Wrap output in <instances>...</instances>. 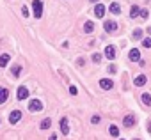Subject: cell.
Returning a JSON list of instances; mask_svg holds the SVG:
<instances>
[{"label": "cell", "instance_id": "8fae6325", "mask_svg": "<svg viewBox=\"0 0 151 140\" xmlns=\"http://www.w3.org/2000/svg\"><path fill=\"white\" fill-rule=\"evenodd\" d=\"M128 57H130L132 62H139V60H140V52H139L137 48H132V50H130V55H128Z\"/></svg>", "mask_w": 151, "mask_h": 140}, {"label": "cell", "instance_id": "f1b7e54d", "mask_svg": "<svg viewBox=\"0 0 151 140\" xmlns=\"http://www.w3.org/2000/svg\"><path fill=\"white\" fill-rule=\"evenodd\" d=\"M140 16H142V18H144V20H146V18H147V16H149V14H147V11H146V9H142V11H140Z\"/></svg>", "mask_w": 151, "mask_h": 140}, {"label": "cell", "instance_id": "83f0119b", "mask_svg": "<svg viewBox=\"0 0 151 140\" xmlns=\"http://www.w3.org/2000/svg\"><path fill=\"white\" fill-rule=\"evenodd\" d=\"M70 92H71V94L75 96V94H77V92H78V90H77V87H75V85H71V87H70Z\"/></svg>", "mask_w": 151, "mask_h": 140}, {"label": "cell", "instance_id": "484cf974", "mask_svg": "<svg viewBox=\"0 0 151 140\" xmlns=\"http://www.w3.org/2000/svg\"><path fill=\"white\" fill-rule=\"evenodd\" d=\"M107 71H109L110 75H114V73L117 71V69H116V66H109V69H107Z\"/></svg>", "mask_w": 151, "mask_h": 140}, {"label": "cell", "instance_id": "2e32d148", "mask_svg": "<svg viewBox=\"0 0 151 140\" xmlns=\"http://www.w3.org/2000/svg\"><path fill=\"white\" fill-rule=\"evenodd\" d=\"M9 53H2V55H0V67H6L7 64H9Z\"/></svg>", "mask_w": 151, "mask_h": 140}, {"label": "cell", "instance_id": "7402d4cb", "mask_svg": "<svg viewBox=\"0 0 151 140\" xmlns=\"http://www.w3.org/2000/svg\"><path fill=\"white\" fill-rule=\"evenodd\" d=\"M140 37H142V29L133 30V39H140Z\"/></svg>", "mask_w": 151, "mask_h": 140}, {"label": "cell", "instance_id": "e0dca14e", "mask_svg": "<svg viewBox=\"0 0 151 140\" xmlns=\"http://www.w3.org/2000/svg\"><path fill=\"white\" fill-rule=\"evenodd\" d=\"M109 9H110V13H112V14H119V13H121V6H119L117 2H112Z\"/></svg>", "mask_w": 151, "mask_h": 140}, {"label": "cell", "instance_id": "3957f363", "mask_svg": "<svg viewBox=\"0 0 151 140\" xmlns=\"http://www.w3.org/2000/svg\"><path fill=\"white\" fill-rule=\"evenodd\" d=\"M16 98H18V101L27 99V98H29V89H27L25 85H20V87H18V92H16Z\"/></svg>", "mask_w": 151, "mask_h": 140}, {"label": "cell", "instance_id": "d6a6232c", "mask_svg": "<svg viewBox=\"0 0 151 140\" xmlns=\"http://www.w3.org/2000/svg\"><path fill=\"white\" fill-rule=\"evenodd\" d=\"M135 140H140V138H135Z\"/></svg>", "mask_w": 151, "mask_h": 140}, {"label": "cell", "instance_id": "5bb4252c", "mask_svg": "<svg viewBox=\"0 0 151 140\" xmlns=\"http://www.w3.org/2000/svg\"><path fill=\"white\" fill-rule=\"evenodd\" d=\"M146 82H147V78H146L144 75H139V76L133 80V85H137V87H142V85H146Z\"/></svg>", "mask_w": 151, "mask_h": 140}, {"label": "cell", "instance_id": "f546056e", "mask_svg": "<svg viewBox=\"0 0 151 140\" xmlns=\"http://www.w3.org/2000/svg\"><path fill=\"white\" fill-rule=\"evenodd\" d=\"M48 140H57V135H50V138Z\"/></svg>", "mask_w": 151, "mask_h": 140}, {"label": "cell", "instance_id": "603a6c76", "mask_svg": "<svg viewBox=\"0 0 151 140\" xmlns=\"http://www.w3.org/2000/svg\"><path fill=\"white\" fill-rule=\"evenodd\" d=\"M142 44L146 46V48H151V39H149V37H144V39H142Z\"/></svg>", "mask_w": 151, "mask_h": 140}, {"label": "cell", "instance_id": "5b68a950", "mask_svg": "<svg viewBox=\"0 0 151 140\" xmlns=\"http://www.w3.org/2000/svg\"><path fill=\"white\" fill-rule=\"evenodd\" d=\"M105 57L109 60H114L116 59V46H112V44L107 46V48H105Z\"/></svg>", "mask_w": 151, "mask_h": 140}, {"label": "cell", "instance_id": "9a60e30c", "mask_svg": "<svg viewBox=\"0 0 151 140\" xmlns=\"http://www.w3.org/2000/svg\"><path fill=\"white\" fill-rule=\"evenodd\" d=\"M93 30H94V23H93V21H85V23H84V32H85V34H91Z\"/></svg>", "mask_w": 151, "mask_h": 140}, {"label": "cell", "instance_id": "9c48e42d", "mask_svg": "<svg viewBox=\"0 0 151 140\" xmlns=\"http://www.w3.org/2000/svg\"><path fill=\"white\" fill-rule=\"evenodd\" d=\"M7 99H9V89L0 87V105H4Z\"/></svg>", "mask_w": 151, "mask_h": 140}, {"label": "cell", "instance_id": "d4e9b609", "mask_svg": "<svg viewBox=\"0 0 151 140\" xmlns=\"http://www.w3.org/2000/svg\"><path fill=\"white\" fill-rule=\"evenodd\" d=\"M100 60H101V55H100V53H94V55H93V62H96V64H98Z\"/></svg>", "mask_w": 151, "mask_h": 140}, {"label": "cell", "instance_id": "d6986e66", "mask_svg": "<svg viewBox=\"0 0 151 140\" xmlns=\"http://www.w3.org/2000/svg\"><path fill=\"white\" fill-rule=\"evenodd\" d=\"M109 133H110L112 136H119V128H117L116 124H110V126H109Z\"/></svg>", "mask_w": 151, "mask_h": 140}, {"label": "cell", "instance_id": "ffe728a7", "mask_svg": "<svg viewBox=\"0 0 151 140\" xmlns=\"http://www.w3.org/2000/svg\"><path fill=\"white\" fill-rule=\"evenodd\" d=\"M142 103L144 105H147V106H151V94H142Z\"/></svg>", "mask_w": 151, "mask_h": 140}, {"label": "cell", "instance_id": "cb8c5ba5", "mask_svg": "<svg viewBox=\"0 0 151 140\" xmlns=\"http://www.w3.org/2000/svg\"><path fill=\"white\" fill-rule=\"evenodd\" d=\"M100 121H101V117H100V115H93V117H91V123H93V124H98Z\"/></svg>", "mask_w": 151, "mask_h": 140}, {"label": "cell", "instance_id": "277c9868", "mask_svg": "<svg viewBox=\"0 0 151 140\" xmlns=\"http://www.w3.org/2000/svg\"><path fill=\"white\" fill-rule=\"evenodd\" d=\"M21 115H23V113H21L20 110H13V112L9 113V124H16V123L21 119Z\"/></svg>", "mask_w": 151, "mask_h": 140}, {"label": "cell", "instance_id": "30bf717a", "mask_svg": "<svg viewBox=\"0 0 151 140\" xmlns=\"http://www.w3.org/2000/svg\"><path fill=\"white\" fill-rule=\"evenodd\" d=\"M60 131H62V135H68L70 133V123H68L66 117L60 119Z\"/></svg>", "mask_w": 151, "mask_h": 140}, {"label": "cell", "instance_id": "7a4b0ae2", "mask_svg": "<svg viewBox=\"0 0 151 140\" xmlns=\"http://www.w3.org/2000/svg\"><path fill=\"white\" fill-rule=\"evenodd\" d=\"M29 110L34 112V113H36V112H41V110H43L41 99H37V98H36V99H30V101H29Z\"/></svg>", "mask_w": 151, "mask_h": 140}, {"label": "cell", "instance_id": "ba28073f", "mask_svg": "<svg viewBox=\"0 0 151 140\" xmlns=\"http://www.w3.org/2000/svg\"><path fill=\"white\" fill-rule=\"evenodd\" d=\"M105 11H107V9H105L103 4H96V6H94V16H96V18H103V16H105Z\"/></svg>", "mask_w": 151, "mask_h": 140}, {"label": "cell", "instance_id": "4dcf8cb0", "mask_svg": "<svg viewBox=\"0 0 151 140\" xmlns=\"http://www.w3.org/2000/svg\"><path fill=\"white\" fill-rule=\"evenodd\" d=\"M147 131H149V133H151V123H149V126H147Z\"/></svg>", "mask_w": 151, "mask_h": 140}, {"label": "cell", "instance_id": "6da1fadb", "mask_svg": "<svg viewBox=\"0 0 151 140\" xmlns=\"http://www.w3.org/2000/svg\"><path fill=\"white\" fill-rule=\"evenodd\" d=\"M32 9H34V16L41 18L43 16V0H32Z\"/></svg>", "mask_w": 151, "mask_h": 140}, {"label": "cell", "instance_id": "44dd1931", "mask_svg": "<svg viewBox=\"0 0 151 140\" xmlns=\"http://www.w3.org/2000/svg\"><path fill=\"white\" fill-rule=\"evenodd\" d=\"M20 71H21V67H20V66H14V67H13V76L18 78V76H20Z\"/></svg>", "mask_w": 151, "mask_h": 140}, {"label": "cell", "instance_id": "4fadbf2b", "mask_svg": "<svg viewBox=\"0 0 151 140\" xmlns=\"http://www.w3.org/2000/svg\"><path fill=\"white\" fill-rule=\"evenodd\" d=\"M39 128H41L43 131H46V130H50V128H52V119H50V117H46V119H43V121H41V124H39Z\"/></svg>", "mask_w": 151, "mask_h": 140}, {"label": "cell", "instance_id": "8992f818", "mask_svg": "<svg viewBox=\"0 0 151 140\" xmlns=\"http://www.w3.org/2000/svg\"><path fill=\"white\" fill-rule=\"evenodd\" d=\"M103 29H105L107 32H109V34H112L114 30H117V23H116V21H112V20H109V21H105Z\"/></svg>", "mask_w": 151, "mask_h": 140}, {"label": "cell", "instance_id": "4316f807", "mask_svg": "<svg viewBox=\"0 0 151 140\" xmlns=\"http://www.w3.org/2000/svg\"><path fill=\"white\" fill-rule=\"evenodd\" d=\"M21 14H23V16H25V18H27V16H29V9H27V7H25V6H23V7H21Z\"/></svg>", "mask_w": 151, "mask_h": 140}, {"label": "cell", "instance_id": "836d02e7", "mask_svg": "<svg viewBox=\"0 0 151 140\" xmlns=\"http://www.w3.org/2000/svg\"><path fill=\"white\" fill-rule=\"evenodd\" d=\"M119 140H124V138H119Z\"/></svg>", "mask_w": 151, "mask_h": 140}, {"label": "cell", "instance_id": "1f68e13d", "mask_svg": "<svg viewBox=\"0 0 151 140\" xmlns=\"http://www.w3.org/2000/svg\"><path fill=\"white\" fill-rule=\"evenodd\" d=\"M89 2H93V4H96V2H98V0H89Z\"/></svg>", "mask_w": 151, "mask_h": 140}, {"label": "cell", "instance_id": "ac0fdd59", "mask_svg": "<svg viewBox=\"0 0 151 140\" xmlns=\"http://www.w3.org/2000/svg\"><path fill=\"white\" fill-rule=\"evenodd\" d=\"M140 14V9H139V6H132V9H130V18H137Z\"/></svg>", "mask_w": 151, "mask_h": 140}, {"label": "cell", "instance_id": "7c38bea8", "mask_svg": "<svg viewBox=\"0 0 151 140\" xmlns=\"http://www.w3.org/2000/svg\"><path fill=\"white\" fill-rule=\"evenodd\" d=\"M123 124L126 128H133L135 126V117H133V115H126V117L123 119Z\"/></svg>", "mask_w": 151, "mask_h": 140}, {"label": "cell", "instance_id": "52a82bcc", "mask_svg": "<svg viewBox=\"0 0 151 140\" xmlns=\"http://www.w3.org/2000/svg\"><path fill=\"white\" fill-rule=\"evenodd\" d=\"M100 87L105 89V90H110V89L114 87V82L109 80V78H101V80H100Z\"/></svg>", "mask_w": 151, "mask_h": 140}]
</instances>
